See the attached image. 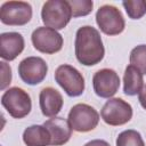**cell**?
<instances>
[{
    "instance_id": "1",
    "label": "cell",
    "mask_w": 146,
    "mask_h": 146,
    "mask_svg": "<svg viewBox=\"0 0 146 146\" xmlns=\"http://www.w3.org/2000/svg\"><path fill=\"white\" fill-rule=\"evenodd\" d=\"M75 57L84 66H94L102 62L105 55V48L100 33L97 29L84 25L75 33Z\"/></svg>"
},
{
    "instance_id": "2",
    "label": "cell",
    "mask_w": 146,
    "mask_h": 146,
    "mask_svg": "<svg viewBox=\"0 0 146 146\" xmlns=\"http://www.w3.org/2000/svg\"><path fill=\"white\" fill-rule=\"evenodd\" d=\"M72 9L66 0L46 1L41 9V18L47 27L54 30L64 29L72 18Z\"/></svg>"
},
{
    "instance_id": "3",
    "label": "cell",
    "mask_w": 146,
    "mask_h": 146,
    "mask_svg": "<svg viewBox=\"0 0 146 146\" xmlns=\"http://www.w3.org/2000/svg\"><path fill=\"white\" fill-rule=\"evenodd\" d=\"M1 105L14 119H23L30 114L32 102L30 95L22 88L11 87L1 96Z\"/></svg>"
},
{
    "instance_id": "4",
    "label": "cell",
    "mask_w": 146,
    "mask_h": 146,
    "mask_svg": "<svg viewBox=\"0 0 146 146\" xmlns=\"http://www.w3.org/2000/svg\"><path fill=\"white\" fill-rule=\"evenodd\" d=\"M55 81L70 97H78L84 91V78L72 65H59L55 71Z\"/></svg>"
},
{
    "instance_id": "5",
    "label": "cell",
    "mask_w": 146,
    "mask_h": 146,
    "mask_svg": "<svg viewBox=\"0 0 146 146\" xmlns=\"http://www.w3.org/2000/svg\"><path fill=\"white\" fill-rule=\"evenodd\" d=\"M67 120L74 131L88 132L98 125L99 114L92 106L79 103L71 108Z\"/></svg>"
},
{
    "instance_id": "6",
    "label": "cell",
    "mask_w": 146,
    "mask_h": 146,
    "mask_svg": "<svg viewBox=\"0 0 146 146\" xmlns=\"http://www.w3.org/2000/svg\"><path fill=\"white\" fill-rule=\"evenodd\" d=\"M96 23L100 31L107 35H117L124 31L125 21L122 13L112 5H104L96 13Z\"/></svg>"
},
{
    "instance_id": "7",
    "label": "cell",
    "mask_w": 146,
    "mask_h": 146,
    "mask_svg": "<svg viewBox=\"0 0 146 146\" xmlns=\"http://www.w3.org/2000/svg\"><path fill=\"white\" fill-rule=\"evenodd\" d=\"M132 107L122 98H110L100 111L103 121L108 125H122L132 119Z\"/></svg>"
},
{
    "instance_id": "8",
    "label": "cell",
    "mask_w": 146,
    "mask_h": 146,
    "mask_svg": "<svg viewBox=\"0 0 146 146\" xmlns=\"http://www.w3.org/2000/svg\"><path fill=\"white\" fill-rule=\"evenodd\" d=\"M32 18V6L25 1H6L0 7V21L6 25L22 26Z\"/></svg>"
},
{
    "instance_id": "9",
    "label": "cell",
    "mask_w": 146,
    "mask_h": 146,
    "mask_svg": "<svg viewBox=\"0 0 146 146\" xmlns=\"http://www.w3.org/2000/svg\"><path fill=\"white\" fill-rule=\"evenodd\" d=\"M33 47L42 54H56L63 48V36L59 32L47 26L36 27L31 35Z\"/></svg>"
},
{
    "instance_id": "10",
    "label": "cell",
    "mask_w": 146,
    "mask_h": 146,
    "mask_svg": "<svg viewBox=\"0 0 146 146\" xmlns=\"http://www.w3.org/2000/svg\"><path fill=\"white\" fill-rule=\"evenodd\" d=\"M48 72V65L43 58L30 56L24 58L18 65V74L23 82L29 86L41 83Z\"/></svg>"
},
{
    "instance_id": "11",
    "label": "cell",
    "mask_w": 146,
    "mask_h": 146,
    "mask_svg": "<svg viewBox=\"0 0 146 146\" xmlns=\"http://www.w3.org/2000/svg\"><path fill=\"white\" fill-rule=\"evenodd\" d=\"M92 87L95 94L100 98L113 97L120 87L119 74L112 68H102L92 76Z\"/></svg>"
},
{
    "instance_id": "12",
    "label": "cell",
    "mask_w": 146,
    "mask_h": 146,
    "mask_svg": "<svg viewBox=\"0 0 146 146\" xmlns=\"http://www.w3.org/2000/svg\"><path fill=\"white\" fill-rule=\"evenodd\" d=\"M24 38L18 32H5L0 35V56L5 60H14L24 50Z\"/></svg>"
},
{
    "instance_id": "13",
    "label": "cell",
    "mask_w": 146,
    "mask_h": 146,
    "mask_svg": "<svg viewBox=\"0 0 146 146\" xmlns=\"http://www.w3.org/2000/svg\"><path fill=\"white\" fill-rule=\"evenodd\" d=\"M43 125L48 129L51 136V146H62L72 137V127L68 120L59 116H54L44 121Z\"/></svg>"
},
{
    "instance_id": "14",
    "label": "cell",
    "mask_w": 146,
    "mask_h": 146,
    "mask_svg": "<svg viewBox=\"0 0 146 146\" xmlns=\"http://www.w3.org/2000/svg\"><path fill=\"white\" fill-rule=\"evenodd\" d=\"M39 104L40 110L44 116L54 117L60 112L64 100L58 90L52 87H46L40 91Z\"/></svg>"
},
{
    "instance_id": "15",
    "label": "cell",
    "mask_w": 146,
    "mask_h": 146,
    "mask_svg": "<svg viewBox=\"0 0 146 146\" xmlns=\"http://www.w3.org/2000/svg\"><path fill=\"white\" fill-rule=\"evenodd\" d=\"M23 141L26 146H49L51 145V136L43 124H33L24 130Z\"/></svg>"
},
{
    "instance_id": "16",
    "label": "cell",
    "mask_w": 146,
    "mask_h": 146,
    "mask_svg": "<svg viewBox=\"0 0 146 146\" xmlns=\"http://www.w3.org/2000/svg\"><path fill=\"white\" fill-rule=\"evenodd\" d=\"M144 87L143 73L135 66L128 65L123 76V92L128 96H135Z\"/></svg>"
},
{
    "instance_id": "17",
    "label": "cell",
    "mask_w": 146,
    "mask_h": 146,
    "mask_svg": "<svg viewBox=\"0 0 146 146\" xmlns=\"http://www.w3.org/2000/svg\"><path fill=\"white\" fill-rule=\"evenodd\" d=\"M116 146H145L141 135L133 129H128L119 133Z\"/></svg>"
},
{
    "instance_id": "18",
    "label": "cell",
    "mask_w": 146,
    "mask_h": 146,
    "mask_svg": "<svg viewBox=\"0 0 146 146\" xmlns=\"http://www.w3.org/2000/svg\"><path fill=\"white\" fill-rule=\"evenodd\" d=\"M122 6L124 7L128 16L131 19H139L146 14L145 0H128V1H123Z\"/></svg>"
},
{
    "instance_id": "19",
    "label": "cell",
    "mask_w": 146,
    "mask_h": 146,
    "mask_svg": "<svg viewBox=\"0 0 146 146\" xmlns=\"http://www.w3.org/2000/svg\"><path fill=\"white\" fill-rule=\"evenodd\" d=\"M130 65L137 67L143 74H146V44L135 47L130 52Z\"/></svg>"
},
{
    "instance_id": "20",
    "label": "cell",
    "mask_w": 146,
    "mask_h": 146,
    "mask_svg": "<svg viewBox=\"0 0 146 146\" xmlns=\"http://www.w3.org/2000/svg\"><path fill=\"white\" fill-rule=\"evenodd\" d=\"M72 9V16L74 18L87 16L92 11L94 2L92 0H68Z\"/></svg>"
},
{
    "instance_id": "21",
    "label": "cell",
    "mask_w": 146,
    "mask_h": 146,
    "mask_svg": "<svg viewBox=\"0 0 146 146\" xmlns=\"http://www.w3.org/2000/svg\"><path fill=\"white\" fill-rule=\"evenodd\" d=\"M1 86L0 89L5 90L11 82V68L6 62H1Z\"/></svg>"
},
{
    "instance_id": "22",
    "label": "cell",
    "mask_w": 146,
    "mask_h": 146,
    "mask_svg": "<svg viewBox=\"0 0 146 146\" xmlns=\"http://www.w3.org/2000/svg\"><path fill=\"white\" fill-rule=\"evenodd\" d=\"M138 100H139L140 105L143 106V108L146 110V86H144L143 89L140 90V92L138 94Z\"/></svg>"
},
{
    "instance_id": "23",
    "label": "cell",
    "mask_w": 146,
    "mask_h": 146,
    "mask_svg": "<svg viewBox=\"0 0 146 146\" xmlns=\"http://www.w3.org/2000/svg\"><path fill=\"white\" fill-rule=\"evenodd\" d=\"M84 146H111V145L106 140H103V139H94V140L88 141Z\"/></svg>"
}]
</instances>
